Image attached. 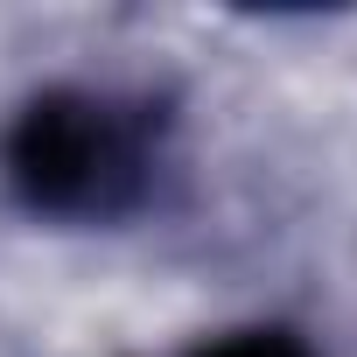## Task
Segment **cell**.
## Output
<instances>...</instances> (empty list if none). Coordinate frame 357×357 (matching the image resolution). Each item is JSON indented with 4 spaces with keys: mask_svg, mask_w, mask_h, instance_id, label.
Returning a JSON list of instances; mask_svg holds the SVG:
<instances>
[{
    "mask_svg": "<svg viewBox=\"0 0 357 357\" xmlns=\"http://www.w3.org/2000/svg\"><path fill=\"white\" fill-rule=\"evenodd\" d=\"M168 161V112L140 91L50 84L0 133V183L29 218L119 225L154 204Z\"/></svg>",
    "mask_w": 357,
    "mask_h": 357,
    "instance_id": "1",
    "label": "cell"
},
{
    "mask_svg": "<svg viewBox=\"0 0 357 357\" xmlns=\"http://www.w3.org/2000/svg\"><path fill=\"white\" fill-rule=\"evenodd\" d=\"M190 357H315L294 329H280V322H245V329H218V336H204Z\"/></svg>",
    "mask_w": 357,
    "mask_h": 357,
    "instance_id": "2",
    "label": "cell"
}]
</instances>
